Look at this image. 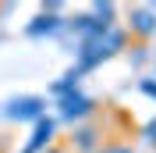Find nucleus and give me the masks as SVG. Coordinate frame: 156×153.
I'll return each instance as SVG.
<instances>
[{"mask_svg": "<svg viewBox=\"0 0 156 153\" xmlns=\"http://www.w3.org/2000/svg\"><path fill=\"white\" fill-rule=\"evenodd\" d=\"M128 47V32L124 29H107V32H99V36H92V39H82V47L75 50V57H78V64H75V71H92V68H99L103 61H110L114 54H121V50Z\"/></svg>", "mask_w": 156, "mask_h": 153, "instance_id": "nucleus-1", "label": "nucleus"}, {"mask_svg": "<svg viewBox=\"0 0 156 153\" xmlns=\"http://www.w3.org/2000/svg\"><path fill=\"white\" fill-rule=\"evenodd\" d=\"M128 36L142 39V43H149V39L156 36V7L153 4H135V7H128Z\"/></svg>", "mask_w": 156, "mask_h": 153, "instance_id": "nucleus-2", "label": "nucleus"}, {"mask_svg": "<svg viewBox=\"0 0 156 153\" xmlns=\"http://www.w3.org/2000/svg\"><path fill=\"white\" fill-rule=\"evenodd\" d=\"M4 114L11 121H32L36 125L39 118H46V100L43 96H14L7 107H4Z\"/></svg>", "mask_w": 156, "mask_h": 153, "instance_id": "nucleus-3", "label": "nucleus"}, {"mask_svg": "<svg viewBox=\"0 0 156 153\" xmlns=\"http://www.w3.org/2000/svg\"><path fill=\"white\" fill-rule=\"evenodd\" d=\"M25 32H29L32 39L39 36H57V32H64V18H60V4H46V7L39 11L36 18L25 25Z\"/></svg>", "mask_w": 156, "mask_h": 153, "instance_id": "nucleus-4", "label": "nucleus"}, {"mask_svg": "<svg viewBox=\"0 0 156 153\" xmlns=\"http://www.w3.org/2000/svg\"><path fill=\"white\" fill-rule=\"evenodd\" d=\"M96 110V100H89L85 93H68V96H60L57 100V114H60V121H85L89 114Z\"/></svg>", "mask_w": 156, "mask_h": 153, "instance_id": "nucleus-5", "label": "nucleus"}, {"mask_svg": "<svg viewBox=\"0 0 156 153\" xmlns=\"http://www.w3.org/2000/svg\"><path fill=\"white\" fill-rule=\"evenodd\" d=\"M53 143H57V121H53V118H39L36 128H32V139L25 143L21 153H43L46 146H53Z\"/></svg>", "mask_w": 156, "mask_h": 153, "instance_id": "nucleus-6", "label": "nucleus"}, {"mask_svg": "<svg viewBox=\"0 0 156 153\" xmlns=\"http://www.w3.org/2000/svg\"><path fill=\"white\" fill-rule=\"evenodd\" d=\"M68 150H75V153H92V150H99V132L96 128H75V135H71V146Z\"/></svg>", "mask_w": 156, "mask_h": 153, "instance_id": "nucleus-7", "label": "nucleus"}, {"mask_svg": "<svg viewBox=\"0 0 156 153\" xmlns=\"http://www.w3.org/2000/svg\"><path fill=\"white\" fill-rule=\"evenodd\" d=\"M78 82H82V71H75V68H71L60 82H53V86H50V93L60 100V96H68V93H78Z\"/></svg>", "mask_w": 156, "mask_h": 153, "instance_id": "nucleus-8", "label": "nucleus"}, {"mask_svg": "<svg viewBox=\"0 0 156 153\" xmlns=\"http://www.w3.org/2000/svg\"><path fill=\"white\" fill-rule=\"evenodd\" d=\"M96 153H135V150H131L128 143H103Z\"/></svg>", "mask_w": 156, "mask_h": 153, "instance_id": "nucleus-9", "label": "nucleus"}, {"mask_svg": "<svg viewBox=\"0 0 156 153\" xmlns=\"http://www.w3.org/2000/svg\"><path fill=\"white\" fill-rule=\"evenodd\" d=\"M142 93L156 100V78H142Z\"/></svg>", "mask_w": 156, "mask_h": 153, "instance_id": "nucleus-10", "label": "nucleus"}, {"mask_svg": "<svg viewBox=\"0 0 156 153\" xmlns=\"http://www.w3.org/2000/svg\"><path fill=\"white\" fill-rule=\"evenodd\" d=\"M131 61H135V64H142V61H146V47H135V54H131Z\"/></svg>", "mask_w": 156, "mask_h": 153, "instance_id": "nucleus-11", "label": "nucleus"}, {"mask_svg": "<svg viewBox=\"0 0 156 153\" xmlns=\"http://www.w3.org/2000/svg\"><path fill=\"white\" fill-rule=\"evenodd\" d=\"M43 153H71V150H68V146H60V143H53V146H46Z\"/></svg>", "mask_w": 156, "mask_h": 153, "instance_id": "nucleus-12", "label": "nucleus"}, {"mask_svg": "<svg viewBox=\"0 0 156 153\" xmlns=\"http://www.w3.org/2000/svg\"><path fill=\"white\" fill-rule=\"evenodd\" d=\"M146 135H149V143L156 146V121H153V125H149V128H146Z\"/></svg>", "mask_w": 156, "mask_h": 153, "instance_id": "nucleus-13", "label": "nucleus"}]
</instances>
